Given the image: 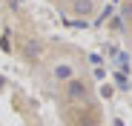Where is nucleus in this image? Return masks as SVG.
Listing matches in <instances>:
<instances>
[{
	"instance_id": "obj_1",
	"label": "nucleus",
	"mask_w": 132,
	"mask_h": 126,
	"mask_svg": "<svg viewBox=\"0 0 132 126\" xmlns=\"http://www.w3.org/2000/svg\"><path fill=\"white\" fill-rule=\"evenodd\" d=\"M86 95H89V86H86V83L69 80V86H66V97H69V100H80V97H86Z\"/></svg>"
},
{
	"instance_id": "obj_2",
	"label": "nucleus",
	"mask_w": 132,
	"mask_h": 126,
	"mask_svg": "<svg viewBox=\"0 0 132 126\" xmlns=\"http://www.w3.org/2000/svg\"><path fill=\"white\" fill-rule=\"evenodd\" d=\"M26 57H29V60H40V57H43V46L29 40V43H26Z\"/></svg>"
},
{
	"instance_id": "obj_3",
	"label": "nucleus",
	"mask_w": 132,
	"mask_h": 126,
	"mask_svg": "<svg viewBox=\"0 0 132 126\" xmlns=\"http://www.w3.org/2000/svg\"><path fill=\"white\" fill-rule=\"evenodd\" d=\"M75 12L78 14H92V0H75Z\"/></svg>"
},
{
	"instance_id": "obj_4",
	"label": "nucleus",
	"mask_w": 132,
	"mask_h": 126,
	"mask_svg": "<svg viewBox=\"0 0 132 126\" xmlns=\"http://www.w3.org/2000/svg\"><path fill=\"white\" fill-rule=\"evenodd\" d=\"M55 77L57 80H72V66H55Z\"/></svg>"
},
{
	"instance_id": "obj_5",
	"label": "nucleus",
	"mask_w": 132,
	"mask_h": 126,
	"mask_svg": "<svg viewBox=\"0 0 132 126\" xmlns=\"http://www.w3.org/2000/svg\"><path fill=\"white\" fill-rule=\"evenodd\" d=\"M115 77H118L115 83H118V86H121V89H123V86H129V80H126V75H123V72H121V75H115Z\"/></svg>"
},
{
	"instance_id": "obj_6",
	"label": "nucleus",
	"mask_w": 132,
	"mask_h": 126,
	"mask_svg": "<svg viewBox=\"0 0 132 126\" xmlns=\"http://www.w3.org/2000/svg\"><path fill=\"white\" fill-rule=\"evenodd\" d=\"M123 14H126V17H129V20H132V0H129V3H126V6H123Z\"/></svg>"
}]
</instances>
